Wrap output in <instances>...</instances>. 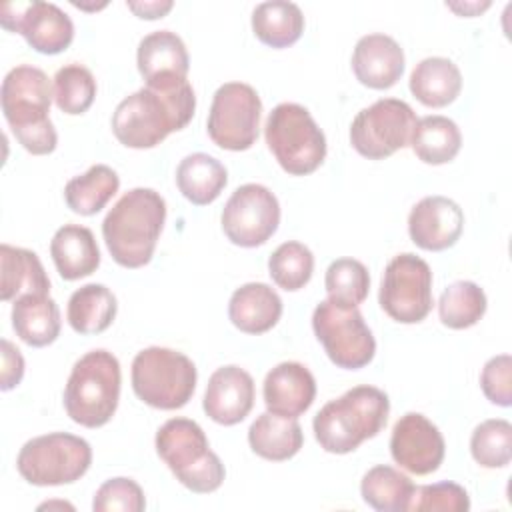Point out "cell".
I'll return each instance as SVG.
<instances>
[{
  "label": "cell",
  "mask_w": 512,
  "mask_h": 512,
  "mask_svg": "<svg viewBox=\"0 0 512 512\" xmlns=\"http://www.w3.org/2000/svg\"><path fill=\"white\" fill-rule=\"evenodd\" d=\"M196 110L190 82L168 88H140L126 96L112 114V132L128 148L158 146L168 134L188 126Z\"/></svg>",
  "instance_id": "1"
},
{
  "label": "cell",
  "mask_w": 512,
  "mask_h": 512,
  "mask_svg": "<svg viewBox=\"0 0 512 512\" xmlns=\"http://www.w3.org/2000/svg\"><path fill=\"white\" fill-rule=\"evenodd\" d=\"M164 220L166 202L156 190H128L102 222V238L114 262L124 268L146 266L154 256Z\"/></svg>",
  "instance_id": "2"
},
{
  "label": "cell",
  "mask_w": 512,
  "mask_h": 512,
  "mask_svg": "<svg viewBox=\"0 0 512 512\" xmlns=\"http://www.w3.org/2000/svg\"><path fill=\"white\" fill-rule=\"evenodd\" d=\"M52 98L50 80L36 66H16L2 80L0 102L4 118L22 148L34 156L54 152L58 144V134L50 120Z\"/></svg>",
  "instance_id": "3"
},
{
  "label": "cell",
  "mask_w": 512,
  "mask_h": 512,
  "mask_svg": "<svg viewBox=\"0 0 512 512\" xmlns=\"http://www.w3.org/2000/svg\"><path fill=\"white\" fill-rule=\"evenodd\" d=\"M388 412L386 392L368 384L354 386L320 408L312 422L314 436L322 450L348 454L386 426Z\"/></svg>",
  "instance_id": "4"
},
{
  "label": "cell",
  "mask_w": 512,
  "mask_h": 512,
  "mask_svg": "<svg viewBox=\"0 0 512 512\" xmlns=\"http://www.w3.org/2000/svg\"><path fill=\"white\" fill-rule=\"evenodd\" d=\"M120 384V362L112 352L104 348L86 352L72 366L64 388L66 414L84 428L108 424L118 408Z\"/></svg>",
  "instance_id": "5"
},
{
  "label": "cell",
  "mask_w": 512,
  "mask_h": 512,
  "mask_svg": "<svg viewBox=\"0 0 512 512\" xmlns=\"http://www.w3.org/2000/svg\"><path fill=\"white\" fill-rule=\"evenodd\" d=\"M156 452L176 480L196 494H210L224 482L226 470L198 422L170 418L156 432Z\"/></svg>",
  "instance_id": "6"
},
{
  "label": "cell",
  "mask_w": 512,
  "mask_h": 512,
  "mask_svg": "<svg viewBox=\"0 0 512 512\" xmlns=\"http://www.w3.org/2000/svg\"><path fill=\"white\" fill-rule=\"evenodd\" d=\"M264 138L268 150L284 172L306 176L326 158V136L312 114L294 102H282L266 118Z\"/></svg>",
  "instance_id": "7"
},
{
  "label": "cell",
  "mask_w": 512,
  "mask_h": 512,
  "mask_svg": "<svg viewBox=\"0 0 512 512\" xmlns=\"http://www.w3.org/2000/svg\"><path fill=\"white\" fill-rule=\"evenodd\" d=\"M194 362L172 348L150 346L132 360V390L148 406L178 410L188 404L196 390Z\"/></svg>",
  "instance_id": "8"
},
{
  "label": "cell",
  "mask_w": 512,
  "mask_h": 512,
  "mask_svg": "<svg viewBox=\"0 0 512 512\" xmlns=\"http://www.w3.org/2000/svg\"><path fill=\"white\" fill-rule=\"evenodd\" d=\"M92 464L90 444L68 432L28 440L16 458L18 474L34 486H62L80 480Z\"/></svg>",
  "instance_id": "9"
},
{
  "label": "cell",
  "mask_w": 512,
  "mask_h": 512,
  "mask_svg": "<svg viewBox=\"0 0 512 512\" xmlns=\"http://www.w3.org/2000/svg\"><path fill=\"white\" fill-rule=\"evenodd\" d=\"M312 328L324 352L338 368H364L376 354V340L358 308H342L322 300L314 308Z\"/></svg>",
  "instance_id": "10"
},
{
  "label": "cell",
  "mask_w": 512,
  "mask_h": 512,
  "mask_svg": "<svg viewBox=\"0 0 512 512\" xmlns=\"http://www.w3.org/2000/svg\"><path fill=\"white\" fill-rule=\"evenodd\" d=\"M416 122L410 104L398 98H380L352 120L350 144L368 160H384L410 144Z\"/></svg>",
  "instance_id": "11"
},
{
  "label": "cell",
  "mask_w": 512,
  "mask_h": 512,
  "mask_svg": "<svg viewBox=\"0 0 512 512\" xmlns=\"http://www.w3.org/2000/svg\"><path fill=\"white\" fill-rule=\"evenodd\" d=\"M380 308L400 324L422 322L432 306V270L412 252L394 256L382 276Z\"/></svg>",
  "instance_id": "12"
},
{
  "label": "cell",
  "mask_w": 512,
  "mask_h": 512,
  "mask_svg": "<svg viewBox=\"0 0 512 512\" xmlns=\"http://www.w3.org/2000/svg\"><path fill=\"white\" fill-rule=\"evenodd\" d=\"M260 116L262 102L258 92L244 82H226L214 92L206 130L216 146L242 152L256 142Z\"/></svg>",
  "instance_id": "13"
},
{
  "label": "cell",
  "mask_w": 512,
  "mask_h": 512,
  "mask_svg": "<svg viewBox=\"0 0 512 512\" xmlns=\"http://www.w3.org/2000/svg\"><path fill=\"white\" fill-rule=\"evenodd\" d=\"M280 224L278 198L262 184L238 186L222 210L226 238L242 248H256L268 242Z\"/></svg>",
  "instance_id": "14"
},
{
  "label": "cell",
  "mask_w": 512,
  "mask_h": 512,
  "mask_svg": "<svg viewBox=\"0 0 512 512\" xmlns=\"http://www.w3.org/2000/svg\"><path fill=\"white\" fill-rule=\"evenodd\" d=\"M2 28L22 34L30 48L40 54H60L74 40L70 16L52 2H8L0 8Z\"/></svg>",
  "instance_id": "15"
},
{
  "label": "cell",
  "mask_w": 512,
  "mask_h": 512,
  "mask_svg": "<svg viewBox=\"0 0 512 512\" xmlns=\"http://www.w3.org/2000/svg\"><path fill=\"white\" fill-rule=\"evenodd\" d=\"M446 444L436 424L420 412H406L392 428L390 454L394 462L416 474L426 476L440 468Z\"/></svg>",
  "instance_id": "16"
},
{
  "label": "cell",
  "mask_w": 512,
  "mask_h": 512,
  "mask_svg": "<svg viewBox=\"0 0 512 512\" xmlns=\"http://www.w3.org/2000/svg\"><path fill=\"white\" fill-rule=\"evenodd\" d=\"M464 230L462 208L446 196H426L408 216L410 240L430 252H440L458 242Z\"/></svg>",
  "instance_id": "17"
},
{
  "label": "cell",
  "mask_w": 512,
  "mask_h": 512,
  "mask_svg": "<svg viewBox=\"0 0 512 512\" xmlns=\"http://www.w3.org/2000/svg\"><path fill=\"white\" fill-rule=\"evenodd\" d=\"M136 64L148 88H168L186 82L190 70L188 50L182 38L170 30H156L144 36L138 44Z\"/></svg>",
  "instance_id": "18"
},
{
  "label": "cell",
  "mask_w": 512,
  "mask_h": 512,
  "mask_svg": "<svg viewBox=\"0 0 512 512\" xmlns=\"http://www.w3.org/2000/svg\"><path fill=\"white\" fill-rule=\"evenodd\" d=\"M254 380L240 366L218 368L206 386L202 408L210 420L222 426L242 422L254 406Z\"/></svg>",
  "instance_id": "19"
},
{
  "label": "cell",
  "mask_w": 512,
  "mask_h": 512,
  "mask_svg": "<svg viewBox=\"0 0 512 512\" xmlns=\"http://www.w3.org/2000/svg\"><path fill=\"white\" fill-rule=\"evenodd\" d=\"M352 72L372 90L392 88L404 74V50L388 34H366L354 46Z\"/></svg>",
  "instance_id": "20"
},
{
  "label": "cell",
  "mask_w": 512,
  "mask_h": 512,
  "mask_svg": "<svg viewBox=\"0 0 512 512\" xmlns=\"http://www.w3.org/2000/svg\"><path fill=\"white\" fill-rule=\"evenodd\" d=\"M262 394L268 412L298 418L316 398V380L304 364L280 362L266 374Z\"/></svg>",
  "instance_id": "21"
},
{
  "label": "cell",
  "mask_w": 512,
  "mask_h": 512,
  "mask_svg": "<svg viewBox=\"0 0 512 512\" xmlns=\"http://www.w3.org/2000/svg\"><path fill=\"white\" fill-rule=\"evenodd\" d=\"M280 316L282 300L264 282H248L230 296L228 318L244 334H264L278 324Z\"/></svg>",
  "instance_id": "22"
},
{
  "label": "cell",
  "mask_w": 512,
  "mask_h": 512,
  "mask_svg": "<svg viewBox=\"0 0 512 512\" xmlns=\"http://www.w3.org/2000/svg\"><path fill=\"white\" fill-rule=\"evenodd\" d=\"M52 262L64 280H80L100 266V250L90 228L64 224L50 240Z\"/></svg>",
  "instance_id": "23"
},
{
  "label": "cell",
  "mask_w": 512,
  "mask_h": 512,
  "mask_svg": "<svg viewBox=\"0 0 512 512\" xmlns=\"http://www.w3.org/2000/svg\"><path fill=\"white\" fill-rule=\"evenodd\" d=\"M12 328L16 336L32 346L42 348L60 336V310L50 294H26L12 304Z\"/></svg>",
  "instance_id": "24"
},
{
  "label": "cell",
  "mask_w": 512,
  "mask_h": 512,
  "mask_svg": "<svg viewBox=\"0 0 512 512\" xmlns=\"http://www.w3.org/2000/svg\"><path fill=\"white\" fill-rule=\"evenodd\" d=\"M0 298L4 302L26 294H50V278L36 256L26 248L0 246Z\"/></svg>",
  "instance_id": "25"
},
{
  "label": "cell",
  "mask_w": 512,
  "mask_h": 512,
  "mask_svg": "<svg viewBox=\"0 0 512 512\" xmlns=\"http://www.w3.org/2000/svg\"><path fill=\"white\" fill-rule=\"evenodd\" d=\"M408 86L420 104L428 108H444L458 98L462 90V74L452 60L430 56L414 66Z\"/></svg>",
  "instance_id": "26"
},
{
  "label": "cell",
  "mask_w": 512,
  "mask_h": 512,
  "mask_svg": "<svg viewBox=\"0 0 512 512\" xmlns=\"http://www.w3.org/2000/svg\"><path fill=\"white\" fill-rule=\"evenodd\" d=\"M248 444L260 458L284 462L300 452L304 434L296 418L262 412L248 428Z\"/></svg>",
  "instance_id": "27"
},
{
  "label": "cell",
  "mask_w": 512,
  "mask_h": 512,
  "mask_svg": "<svg viewBox=\"0 0 512 512\" xmlns=\"http://www.w3.org/2000/svg\"><path fill=\"white\" fill-rule=\"evenodd\" d=\"M228 182V172L220 160L210 154L194 152L180 160L176 168V186L182 196L196 204H212L224 190Z\"/></svg>",
  "instance_id": "28"
},
{
  "label": "cell",
  "mask_w": 512,
  "mask_h": 512,
  "mask_svg": "<svg viewBox=\"0 0 512 512\" xmlns=\"http://www.w3.org/2000/svg\"><path fill=\"white\" fill-rule=\"evenodd\" d=\"M116 296L104 284H84L72 292L68 300L66 318L74 332L78 334H100L116 318Z\"/></svg>",
  "instance_id": "29"
},
{
  "label": "cell",
  "mask_w": 512,
  "mask_h": 512,
  "mask_svg": "<svg viewBox=\"0 0 512 512\" xmlns=\"http://www.w3.org/2000/svg\"><path fill=\"white\" fill-rule=\"evenodd\" d=\"M252 30L262 44L288 48L298 42L304 32V14L294 2H262L252 12Z\"/></svg>",
  "instance_id": "30"
},
{
  "label": "cell",
  "mask_w": 512,
  "mask_h": 512,
  "mask_svg": "<svg viewBox=\"0 0 512 512\" xmlns=\"http://www.w3.org/2000/svg\"><path fill=\"white\" fill-rule=\"evenodd\" d=\"M120 178L106 164H94L84 174L74 176L64 186L66 206L80 216L98 214L118 192Z\"/></svg>",
  "instance_id": "31"
},
{
  "label": "cell",
  "mask_w": 512,
  "mask_h": 512,
  "mask_svg": "<svg viewBox=\"0 0 512 512\" xmlns=\"http://www.w3.org/2000/svg\"><path fill=\"white\" fill-rule=\"evenodd\" d=\"M414 490V482L388 464L372 466L360 482L362 500L378 512H408Z\"/></svg>",
  "instance_id": "32"
},
{
  "label": "cell",
  "mask_w": 512,
  "mask_h": 512,
  "mask_svg": "<svg viewBox=\"0 0 512 512\" xmlns=\"http://www.w3.org/2000/svg\"><path fill=\"white\" fill-rule=\"evenodd\" d=\"M410 146H412V152L424 164L440 166L456 158L462 146V134L454 120L432 114L416 122L410 138Z\"/></svg>",
  "instance_id": "33"
},
{
  "label": "cell",
  "mask_w": 512,
  "mask_h": 512,
  "mask_svg": "<svg viewBox=\"0 0 512 512\" xmlns=\"http://www.w3.org/2000/svg\"><path fill=\"white\" fill-rule=\"evenodd\" d=\"M488 300L484 290L470 280L452 282L438 300L440 322L452 330L474 326L486 312Z\"/></svg>",
  "instance_id": "34"
},
{
  "label": "cell",
  "mask_w": 512,
  "mask_h": 512,
  "mask_svg": "<svg viewBox=\"0 0 512 512\" xmlns=\"http://www.w3.org/2000/svg\"><path fill=\"white\" fill-rule=\"evenodd\" d=\"M324 286L336 306L358 308L370 292V274L360 260L338 258L328 266Z\"/></svg>",
  "instance_id": "35"
},
{
  "label": "cell",
  "mask_w": 512,
  "mask_h": 512,
  "mask_svg": "<svg viewBox=\"0 0 512 512\" xmlns=\"http://www.w3.org/2000/svg\"><path fill=\"white\" fill-rule=\"evenodd\" d=\"M314 272V254L308 246L296 240L282 242L268 258V274L272 282L286 290L296 292L304 288Z\"/></svg>",
  "instance_id": "36"
},
{
  "label": "cell",
  "mask_w": 512,
  "mask_h": 512,
  "mask_svg": "<svg viewBox=\"0 0 512 512\" xmlns=\"http://www.w3.org/2000/svg\"><path fill=\"white\" fill-rule=\"evenodd\" d=\"M472 458L484 468H504L512 458V424L504 418L480 422L470 438Z\"/></svg>",
  "instance_id": "37"
},
{
  "label": "cell",
  "mask_w": 512,
  "mask_h": 512,
  "mask_svg": "<svg viewBox=\"0 0 512 512\" xmlns=\"http://www.w3.org/2000/svg\"><path fill=\"white\" fill-rule=\"evenodd\" d=\"M96 98V80L82 64H66L54 76V102L70 116L84 114Z\"/></svg>",
  "instance_id": "38"
},
{
  "label": "cell",
  "mask_w": 512,
  "mask_h": 512,
  "mask_svg": "<svg viewBox=\"0 0 512 512\" xmlns=\"http://www.w3.org/2000/svg\"><path fill=\"white\" fill-rule=\"evenodd\" d=\"M466 512L470 510L468 492L456 482H436L416 486L408 512Z\"/></svg>",
  "instance_id": "39"
},
{
  "label": "cell",
  "mask_w": 512,
  "mask_h": 512,
  "mask_svg": "<svg viewBox=\"0 0 512 512\" xmlns=\"http://www.w3.org/2000/svg\"><path fill=\"white\" fill-rule=\"evenodd\" d=\"M146 498L142 488L132 478H110L94 494V512H142Z\"/></svg>",
  "instance_id": "40"
},
{
  "label": "cell",
  "mask_w": 512,
  "mask_h": 512,
  "mask_svg": "<svg viewBox=\"0 0 512 512\" xmlns=\"http://www.w3.org/2000/svg\"><path fill=\"white\" fill-rule=\"evenodd\" d=\"M480 388L484 396L502 408L512 404V358L510 354H498L490 358L480 374Z\"/></svg>",
  "instance_id": "41"
},
{
  "label": "cell",
  "mask_w": 512,
  "mask_h": 512,
  "mask_svg": "<svg viewBox=\"0 0 512 512\" xmlns=\"http://www.w3.org/2000/svg\"><path fill=\"white\" fill-rule=\"evenodd\" d=\"M24 376V358L20 350L6 338H2V382L0 390L8 392L22 382Z\"/></svg>",
  "instance_id": "42"
},
{
  "label": "cell",
  "mask_w": 512,
  "mask_h": 512,
  "mask_svg": "<svg viewBox=\"0 0 512 512\" xmlns=\"http://www.w3.org/2000/svg\"><path fill=\"white\" fill-rule=\"evenodd\" d=\"M126 6L138 16V18H146V20H156L166 16L174 2L170 0H144V2H126Z\"/></svg>",
  "instance_id": "43"
},
{
  "label": "cell",
  "mask_w": 512,
  "mask_h": 512,
  "mask_svg": "<svg viewBox=\"0 0 512 512\" xmlns=\"http://www.w3.org/2000/svg\"><path fill=\"white\" fill-rule=\"evenodd\" d=\"M446 6H448L450 10H454V12L462 14V16H474V14L482 12V10H486V8L490 6V2H484V4L472 2V4H462V6H458V4H446Z\"/></svg>",
  "instance_id": "44"
}]
</instances>
